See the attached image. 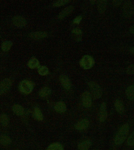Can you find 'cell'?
Segmentation results:
<instances>
[{
    "instance_id": "5",
    "label": "cell",
    "mask_w": 134,
    "mask_h": 150,
    "mask_svg": "<svg viewBox=\"0 0 134 150\" xmlns=\"http://www.w3.org/2000/svg\"><path fill=\"white\" fill-rule=\"evenodd\" d=\"M94 60L91 56L86 55L83 56L80 61V65L86 70L91 69L94 64Z\"/></svg>"
},
{
    "instance_id": "6",
    "label": "cell",
    "mask_w": 134,
    "mask_h": 150,
    "mask_svg": "<svg viewBox=\"0 0 134 150\" xmlns=\"http://www.w3.org/2000/svg\"><path fill=\"white\" fill-rule=\"evenodd\" d=\"M11 85V81L9 79H5L0 82V95L7 92Z\"/></svg>"
},
{
    "instance_id": "2",
    "label": "cell",
    "mask_w": 134,
    "mask_h": 150,
    "mask_svg": "<svg viewBox=\"0 0 134 150\" xmlns=\"http://www.w3.org/2000/svg\"><path fill=\"white\" fill-rule=\"evenodd\" d=\"M122 14L126 18H129L134 15V4L132 1H126L122 7Z\"/></svg>"
},
{
    "instance_id": "19",
    "label": "cell",
    "mask_w": 134,
    "mask_h": 150,
    "mask_svg": "<svg viewBox=\"0 0 134 150\" xmlns=\"http://www.w3.org/2000/svg\"><path fill=\"white\" fill-rule=\"evenodd\" d=\"M108 1H99L98 3V8L99 12L101 13L104 12L106 9Z\"/></svg>"
},
{
    "instance_id": "14",
    "label": "cell",
    "mask_w": 134,
    "mask_h": 150,
    "mask_svg": "<svg viewBox=\"0 0 134 150\" xmlns=\"http://www.w3.org/2000/svg\"><path fill=\"white\" fill-rule=\"evenodd\" d=\"M125 95L128 99L134 100V84L127 88L125 90Z\"/></svg>"
},
{
    "instance_id": "22",
    "label": "cell",
    "mask_w": 134,
    "mask_h": 150,
    "mask_svg": "<svg viewBox=\"0 0 134 150\" xmlns=\"http://www.w3.org/2000/svg\"><path fill=\"white\" fill-rule=\"evenodd\" d=\"M13 43L11 41H6L3 42L2 45V49L3 51L8 52L10 50Z\"/></svg>"
},
{
    "instance_id": "27",
    "label": "cell",
    "mask_w": 134,
    "mask_h": 150,
    "mask_svg": "<svg viewBox=\"0 0 134 150\" xmlns=\"http://www.w3.org/2000/svg\"><path fill=\"white\" fill-rule=\"evenodd\" d=\"M38 72L41 76H46L49 73V70L48 68L45 66H40L38 69Z\"/></svg>"
},
{
    "instance_id": "4",
    "label": "cell",
    "mask_w": 134,
    "mask_h": 150,
    "mask_svg": "<svg viewBox=\"0 0 134 150\" xmlns=\"http://www.w3.org/2000/svg\"><path fill=\"white\" fill-rule=\"evenodd\" d=\"M91 91L94 99H99L102 96V91L99 85L94 82H90L89 83Z\"/></svg>"
},
{
    "instance_id": "18",
    "label": "cell",
    "mask_w": 134,
    "mask_h": 150,
    "mask_svg": "<svg viewBox=\"0 0 134 150\" xmlns=\"http://www.w3.org/2000/svg\"><path fill=\"white\" fill-rule=\"evenodd\" d=\"M13 111L18 116L22 115L24 112V109L21 105L15 104L13 107Z\"/></svg>"
},
{
    "instance_id": "26",
    "label": "cell",
    "mask_w": 134,
    "mask_h": 150,
    "mask_svg": "<svg viewBox=\"0 0 134 150\" xmlns=\"http://www.w3.org/2000/svg\"><path fill=\"white\" fill-rule=\"evenodd\" d=\"M0 122L2 125L4 127L8 126L9 123V118L7 115L3 114L0 116Z\"/></svg>"
},
{
    "instance_id": "20",
    "label": "cell",
    "mask_w": 134,
    "mask_h": 150,
    "mask_svg": "<svg viewBox=\"0 0 134 150\" xmlns=\"http://www.w3.org/2000/svg\"><path fill=\"white\" fill-rule=\"evenodd\" d=\"M39 62L37 59L32 57L30 59L28 62V66L31 69H35L38 67Z\"/></svg>"
},
{
    "instance_id": "17",
    "label": "cell",
    "mask_w": 134,
    "mask_h": 150,
    "mask_svg": "<svg viewBox=\"0 0 134 150\" xmlns=\"http://www.w3.org/2000/svg\"><path fill=\"white\" fill-rule=\"evenodd\" d=\"M91 145V143L90 141H84L78 144V149L79 150H88Z\"/></svg>"
},
{
    "instance_id": "31",
    "label": "cell",
    "mask_w": 134,
    "mask_h": 150,
    "mask_svg": "<svg viewBox=\"0 0 134 150\" xmlns=\"http://www.w3.org/2000/svg\"><path fill=\"white\" fill-rule=\"evenodd\" d=\"M122 1H113L112 4L113 6L115 7H119L122 4Z\"/></svg>"
},
{
    "instance_id": "25",
    "label": "cell",
    "mask_w": 134,
    "mask_h": 150,
    "mask_svg": "<svg viewBox=\"0 0 134 150\" xmlns=\"http://www.w3.org/2000/svg\"><path fill=\"white\" fill-rule=\"evenodd\" d=\"M34 116L35 118L38 121H42L43 119V115L38 108H35L34 110Z\"/></svg>"
},
{
    "instance_id": "11",
    "label": "cell",
    "mask_w": 134,
    "mask_h": 150,
    "mask_svg": "<svg viewBox=\"0 0 134 150\" xmlns=\"http://www.w3.org/2000/svg\"><path fill=\"white\" fill-rule=\"evenodd\" d=\"M60 81L62 86L66 90H69L71 87L70 80L65 75H62L60 77Z\"/></svg>"
},
{
    "instance_id": "33",
    "label": "cell",
    "mask_w": 134,
    "mask_h": 150,
    "mask_svg": "<svg viewBox=\"0 0 134 150\" xmlns=\"http://www.w3.org/2000/svg\"><path fill=\"white\" fill-rule=\"evenodd\" d=\"M72 32L73 33L76 35H81L82 34V30L78 28H75L73 29Z\"/></svg>"
},
{
    "instance_id": "24",
    "label": "cell",
    "mask_w": 134,
    "mask_h": 150,
    "mask_svg": "<svg viewBox=\"0 0 134 150\" xmlns=\"http://www.w3.org/2000/svg\"><path fill=\"white\" fill-rule=\"evenodd\" d=\"M47 150H63V149L61 144L56 143L49 145Z\"/></svg>"
},
{
    "instance_id": "35",
    "label": "cell",
    "mask_w": 134,
    "mask_h": 150,
    "mask_svg": "<svg viewBox=\"0 0 134 150\" xmlns=\"http://www.w3.org/2000/svg\"><path fill=\"white\" fill-rule=\"evenodd\" d=\"M129 51H130V53L134 55V46L130 48Z\"/></svg>"
},
{
    "instance_id": "29",
    "label": "cell",
    "mask_w": 134,
    "mask_h": 150,
    "mask_svg": "<svg viewBox=\"0 0 134 150\" xmlns=\"http://www.w3.org/2000/svg\"><path fill=\"white\" fill-rule=\"evenodd\" d=\"M126 72L128 74L134 75V63H133L127 68Z\"/></svg>"
},
{
    "instance_id": "21",
    "label": "cell",
    "mask_w": 134,
    "mask_h": 150,
    "mask_svg": "<svg viewBox=\"0 0 134 150\" xmlns=\"http://www.w3.org/2000/svg\"><path fill=\"white\" fill-rule=\"evenodd\" d=\"M0 142L2 145L4 146L9 145L11 143V139L8 136L3 135L0 138Z\"/></svg>"
},
{
    "instance_id": "12",
    "label": "cell",
    "mask_w": 134,
    "mask_h": 150,
    "mask_svg": "<svg viewBox=\"0 0 134 150\" xmlns=\"http://www.w3.org/2000/svg\"><path fill=\"white\" fill-rule=\"evenodd\" d=\"M47 36L46 33L44 32H35L29 34V37L35 40L41 39L46 37Z\"/></svg>"
},
{
    "instance_id": "7",
    "label": "cell",
    "mask_w": 134,
    "mask_h": 150,
    "mask_svg": "<svg viewBox=\"0 0 134 150\" xmlns=\"http://www.w3.org/2000/svg\"><path fill=\"white\" fill-rule=\"evenodd\" d=\"M82 104L84 107H90L92 105V98L91 95L88 91L83 93L82 96Z\"/></svg>"
},
{
    "instance_id": "10",
    "label": "cell",
    "mask_w": 134,
    "mask_h": 150,
    "mask_svg": "<svg viewBox=\"0 0 134 150\" xmlns=\"http://www.w3.org/2000/svg\"><path fill=\"white\" fill-rule=\"evenodd\" d=\"M89 121L88 119H83L78 122L75 125V128L76 129L82 131L85 129L89 126Z\"/></svg>"
},
{
    "instance_id": "30",
    "label": "cell",
    "mask_w": 134,
    "mask_h": 150,
    "mask_svg": "<svg viewBox=\"0 0 134 150\" xmlns=\"http://www.w3.org/2000/svg\"><path fill=\"white\" fill-rule=\"evenodd\" d=\"M68 1H56L53 3V6L55 7H59L66 4L69 2Z\"/></svg>"
},
{
    "instance_id": "1",
    "label": "cell",
    "mask_w": 134,
    "mask_h": 150,
    "mask_svg": "<svg viewBox=\"0 0 134 150\" xmlns=\"http://www.w3.org/2000/svg\"><path fill=\"white\" fill-rule=\"evenodd\" d=\"M129 131V124L126 123L120 127L114 139V142L116 145H119L123 144L126 139Z\"/></svg>"
},
{
    "instance_id": "3",
    "label": "cell",
    "mask_w": 134,
    "mask_h": 150,
    "mask_svg": "<svg viewBox=\"0 0 134 150\" xmlns=\"http://www.w3.org/2000/svg\"><path fill=\"white\" fill-rule=\"evenodd\" d=\"M34 87L32 82L28 80H24L20 83L19 88L20 91L22 93L28 94L33 91Z\"/></svg>"
},
{
    "instance_id": "13",
    "label": "cell",
    "mask_w": 134,
    "mask_h": 150,
    "mask_svg": "<svg viewBox=\"0 0 134 150\" xmlns=\"http://www.w3.org/2000/svg\"><path fill=\"white\" fill-rule=\"evenodd\" d=\"M115 109L117 112L120 114H122L124 112V105L120 100L116 99L114 104Z\"/></svg>"
},
{
    "instance_id": "16",
    "label": "cell",
    "mask_w": 134,
    "mask_h": 150,
    "mask_svg": "<svg viewBox=\"0 0 134 150\" xmlns=\"http://www.w3.org/2000/svg\"><path fill=\"white\" fill-rule=\"evenodd\" d=\"M73 6H69L65 8L60 13L58 16L59 18L62 19L66 17L73 11Z\"/></svg>"
},
{
    "instance_id": "23",
    "label": "cell",
    "mask_w": 134,
    "mask_h": 150,
    "mask_svg": "<svg viewBox=\"0 0 134 150\" xmlns=\"http://www.w3.org/2000/svg\"><path fill=\"white\" fill-rule=\"evenodd\" d=\"M51 93V90L48 87L43 88L39 91V95L41 97H45L49 96Z\"/></svg>"
},
{
    "instance_id": "34",
    "label": "cell",
    "mask_w": 134,
    "mask_h": 150,
    "mask_svg": "<svg viewBox=\"0 0 134 150\" xmlns=\"http://www.w3.org/2000/svg\"><path fill=\"white\" fill-rule=\"evenodd\" d=\"M129 31L130 34L134 35V24L131 26L129 28Z\"/></svg>"
},
{
    "instance_id": "28",
    "label": "cell",
    "mask_w": 134,
    "mask_h": 150,
    "mask_svg": "<svg viewBox=\"0 0 134 150\" xmlns=\"http://www.w3.org/2000/svg\"><path fill=\"white\" fill-rule=\"evenodd\" d=\"M127 144L129 146H134V131L128 137L127 140Z\"/></svg>"
},
{
    "instance_id": "8",
    "label": "cell",
    "mask_w": 134,
    "mask_h": 150,
    "mask_svg": "<svg viewBox=\"0 0 134 150\" xmlns=\"http://www.w3.org/2000/svg\"><path fill=\"white\" fill-rule=\"evenodd\" d=\"M108 117L106 104L103 102L101 104L99 113V120L101 122L105 121Z\"/></svg>"
},
{
    "instance_id": "9",
    "label": "cell",
    "mask_w": 134,
    "mask_h": 150,
    "mask_svg": "<svg viewBox=\"0 0 134 150\" xmlns=\"http://www.w3.org/2000/svg\"><path fill=\"white\" fill-rule=\"evenodd\" d=\"M13 22L14 24L19 28L24 27L26 24V21L25 19L22 16H14L13 18Z\"/></svg>"
},
{
    "instance_id": "15",
    "label": "cell",
    "mask_w": 134,
    "mask_h": 150,
    "mask_svg": "<svg viewBox=\"0 0 134 150\" xmlns=\"http://www.w3.org/2000/svg\"><path fill=\"white\" fill-rule=\"evenodd\" d=\"M55 109L56 112L62 113L65 112L66 110V106L63 102L60 101L55 104Z\"/></svg>"
},
{
    "instance_id": "32",
    "label": "cell",
    "mask_w": 134,
    "mask_h": 150,
    "mask_svg": "<svg viewBox=\"0 0 134 150\" xmlns=\"http://www.w3.org/2000/svg\"><path fill=\"white\" fill-rule=\"evenodd\" d=\"M82 16H78L77 17L75 18L74 19L73 21V22L74 23H75V24H79L80 22H81V21H82Z\"/></svg>"
}]
</instances>
